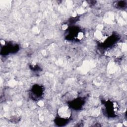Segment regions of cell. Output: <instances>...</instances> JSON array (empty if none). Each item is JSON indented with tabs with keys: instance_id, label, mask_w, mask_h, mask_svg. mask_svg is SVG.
Returning a JSON list of instances; mask_svg holds the SVG:
<instances>
[{
	"instance_id": "obj_1",
	"label": "cell",
	"mask_w": 127,
	"mask_h": 127,
	"mask_svg": "<svg viewBox=\"0 0 127 127\" xmlns=\"http://www.w3.org/2000/svg\"><path fill=\"white\" fill-rule=\"evenodd\" d=\"M59 120H60V123L64 124V122L68 120L71 116V111L69 108L66 106L61 107L58 110Z\"/></svg>"
}]
</instances>
